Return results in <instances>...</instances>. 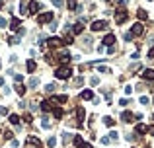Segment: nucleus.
I'll return each instance as SVG.
<instances>
[{
  "label": "nucleus",
  "mask_w": 154,
  "mask_h": 148,
  "mask_svg": "<svg viewBox=\"0 0 154 148\" xmlns=\"http://www.w3.org/2000/svg\"><path fill=\"white\" fill-rule=\"evenodd\" d=\"M72 74V68L68 65H63V66H59L57 70H55V76L59 78V80H68Z\"/></svg>",
  "instance_id": "obj_1"
},
{
  "label": "nucleus",
  "mask_w": 154,
  "mask_h": 148,
  "mask_svg": "<svg viewBox=\"0 0 154 148\" xmlns=\"http://www.w3.org/2000/svg\"><path fill=\"white\" fill-rule=\"evenodd\" d=\"M127 18H129V14H127V10H125V8H119V10L115 12V22L119 24V26H121V24H125V22H127Z\"/></svg>",
  "instance_id": "obj_2"
},
{
  "label": "nucleus",
  "mask_w": 154,
  "mask_h": 148,
  "mask_svg": "<svg viewBox=\"0 0 154 148\" xmlns=\"http://www.w3.org/2000/svg\"><path fill=\"white\" fill-rule=\"evenodd\" d=\"M51 19H53V14L51 12H43V14H39V16H37L39 24H49Z\"/></svg>",
  "instance_id": "obj_3"
},
{
  "label": "nucleus",
  "mask_w": 154,
  "mask_h": 148,
  "mask_svg": "<svg viewBox=\"0 0 154 148\" xmlns=\"http://www.w3.org/2000/svg\"><path fill=\"white\" fill-rule=\"evenodd\" d=\"M105 27H107V22H103V19H98V22L92 24V29H94V31H103Z\"/></svg>",
  "instance_id": "obj_4"
},
{
  "label": "nucleus",
  "mask_w": 154,
  "mask_h": 148,
  "mask_svg": "<svg viewBox=\"0 0 154 148\" xmlns=\"http://www.w3.org/2000/svg\"><path fill=\"white\" fill-rule=\"evenodd\" d=\"M142 31H144V26L137 22L135 26H133V29H131V35H133V37H135V35H142Z\"/></svg>",
  "instance_id": "obj_5"
},
{
  "label": "nucleus",
  "mask_w": 154,
  "mask_h": 148,
  "mask_svg": "<svg viewBox=\"0 0 154 148\" xmlns=\"http://www.w3.org/2000/svg\"><path fill=\"white\" fill-rule=\"evenodd\" d=\"M121 119H123V123H133L135 121V115L131 111H121Z\"/></svg>",
  "instance_id": "obj_6"
},
{
  "label": "nucleus",
  "mask_w": 154,
  "mask_h": 148,
  "mask_svg": "<svg viewBox=\"0 0 154 148\" xmlns=\"http://www.w3.org/2000/svg\"><path fill=\"white\" fill-rule=\"evenodd\" d=\"M113 43H115V35H113V33H107V35L103 37V45L105 47H113Z\"/></svg>",
  "instance_id": "obj_7"
},
{
  "label": "nucleus",
  "mask_w": 154,
  "mask_h": 148,
  "mask_svg": "<svg viewBox=\"0 0 154 148\" xmlns=\"http://www.w3.org/2000/svg\"><path fill=\"white\" fill-rule=\"evenodd\" d=\"M39 10H41V4L35 2V0H31V2H29V12H27V14H37Z\"/></svg>",
  "instance_id": "obj_8"
},
{
  "label": "nucleus",
  "mask_w": 154,
  "mask_h": 148,
  "mask_svg": "<svg viewBox=\"0 0 154 148\" xmlns=\"http://www.w3.org/2000/svg\"><path fill=\"white\" fill-rule=\"evenodd\" d=\"M68 27H70V31H72V33H76V35H80V33L84 31L82 22H80V24H74V26H68Z\"/></svg>",
  "instance_id": "obj_9"
},
{
  "label": "nucleus",
  "mask_w": 154,
  "mask_h": 148,
  "mask_svg": "<svg viewBox=\"0 0 154 148\" xmlns=\"http://www.w3.org/2000/svg\"><path fill=\"white\" fill-rule=\"evenodd\" d=\"M47 45H49V47H61V45H63V41H61L59 37H51V39H47Z\"/></svg>",
  "instance_id": "obj_10"
},
{
  "label": "nucleus",
  "mask_w": 154,
  "mask_h": 148,
  "mask_svg": "<svg viewBox=\"0 0 154 148\" xmlns=\"http://www.w3.org/2000/svg\"><path fill=\"white\" fill-rule=\"evenodd\" d=\"M142 78H144V80H154V70H152V68L142 70Z\"/></svg>",
  "instance_id": "obj_11"
},
{
  "label": "nucleus",
  "mask_w": 154,
  "mask_h": 148,
  "mask_svg": "<svg viewBox=\"0 0 154 148\" xmlns=\"http://www.w3.org/2000/svg\"><path fill=\"white\" fill-rule=\"evenodd\" d=\"M27 142H29V144H33V146H37V148L41 146V144H43V142L39 140L37 136H33V135H31V136H27Z\"/></svg>",
  "instance_id": "obj_12"
},
{
  "label": "nucleus",
  "mask_w": 154,
  "mask_h": 148,
  "mask_svg": "<svg viewBox=\"0 0 154 148\" xmlns=\"http://www.w3.org/2000/svg\"><path fill=\"white\" fill-rule=\"evenodd\" d=\"M80 97H82V99H94V92L92 90H84L82 94H80Z\"/></svg>",
  "instance_id": "obj_13"
},
{
  "label": "nucleus",
  "mask_w": 154,
  "mask_h": 148,
  "mask_svg": "<svg viewBox=\"0 0 154 148\" xmlns=\"http://www.w3.org/2000/svg\"><path fill=\"white\" fill-rule=\"evenodd\" d=\"M137 18L139 19H148V12L142 10V8H139V10H137Z\"/></svg>",
  "instance_id": "obj_14"
},
{
  "label": "nucleus",
  "mask_w": 154,
  "mask_h": 148,
  "mask_svg": "<svg viewBox=\"0 0 154 148\" xmlns=\"http://www.w3.org/2000/svg\"><path fill=\"white\" fill-rule=\"evenodd\" d=\"M144 133H148V127L142 125V123H139V125H137V135H144Z\"/></svg>",
  "instance_id": "obj_15"
},
{
  "label": "nucleus",
  "mask_w": 154,
  "mask_h": 148,
  "mask_svg": "<svg viewBox=\"0 0 154 148\" xmlns=\"http://www.w3.org/2000/svg\"><path fill=\"white\" fill-rule=\"evenodd\" d=\"M63 115H64V111L61 109V107H55V109H53V117H55V119H63Z\"/></svg>",
  "instance_id": "obj_16"
},
{
  "label": "nucleus",
  "mask_w": 154,
  "mask_h": 148,
  "mask_svg": "<svg viewBox=\"0 0 154 148\" xmlns=\"http://www.w3.org/2000/svg\"><path fill=\"white\" fill-rule=\"evenodd\" d=\"M74 115L78 117V127H80V125H82V119H84V109H82V107H78Z\"/></svg>",
  "instance_id": "obj_17"
},
{
  "label": "nucleus",
  "mask_w": 154,
  "mask_h": 148,
  "mask_svg": "<svg viewBox=\"0 0 154 148\" xmlns=\"http://www.w3.org/2000/svg\"><path fill=\"white\" fill-rule=\"evenodd\" d=\"M8 121H10V125H14V127H18V125H20V117H18V115H14V113H12V115L8 117Z\"/></svg>",
  "instance_id": "obj_18"
},
{
  "label": "nucleus",
  "mask_w": 154,
  "mask_h": 148,
  "mask_svg": "<svg viewBox=\"0 0 154 148\" xmlns=\"http://www.w3.org/2000/svg\"><path fill=\"white\" fill-rule=\"evenodd\" d=\"M63 43H64V45H72V43H74V37H72V33H68V35H64Z\"/></svg>",
  "instance_id": "obj_19"
},
{
  "label": "nucleus",
  "mask_w": 154,
  "mask_h": 148,
  "mask_svg": "<svg viewBox=\"0 0 154 148\" xmlns=\"http://www.w3.org/2000/svg\"><path fill=\"white\" fill-rule=\"evenodd\" d=\"M68 60H70V55H68L66 51H63V55H61V63H63V65H68Z\"/></svg>",
  "instance_id": "obj_20"
},
{
  "label": "nucleus",
  "mask_w": 154,
  "mask_h": 148,
  "mask_svg": "<svg viewBox=\"0 0 154 148\" xmlns=\"http://www.w3.org/2000/svg\"><path fill=\"white\" fill-rule=\"evenodd\" d=\"M10 29H12V31H18L20 29V19H12V22H10Z\"/></svg>",
  "instance_id": "obj_21"
},
{
  "label": "nucleus",
  "mask_w": 154,
  "mask_h": 148,
  "mask_svg": "<svg viewBox=\"0 0 154 148\" xmlns=\"http://www.w3.org/2000/svg\"><path fill=\"white\" fill-rule=\"evenodd\" d=\"M129 70H131V72H137V70H142V65H141V63H135V65H131V66H129Z\"/></svg>",
  "instance_id": "obj_22"
},
{
  "label": "nucleus",
  "mask_w": 154,
  "mask_h": 148,
  "mask_svg": "<svg viewBox=\"0 0 154 148\" xmlns=\"http://www.w3.org/2000/svg\"><path fill=\"white\" fill-rule=\"evenodd\" d=\"M35 66H37V65H35L33 60H27V63H26V68H27V72H33V70H35Z\"/></svg>",
  "instance_id": "obj_23"
},
{
  "label": "nucleus",
  "mask_w": 154,
  "mask_h": 148,
  "mask_svg": "<svg viewBox=\"0 0 154 148\" xmlns=\"http://www.w3.org/2000/svg\"><path fill=\"white\" fill-rule=\"evenodd\" d=\"M41 125H43V129H51V121H49L47 115H43V123H41Z\"/></svg>",
  "instance_id": "obj_24"
},
{
  "label": "nucleus",
  "mask_w": 154,
  "mask_h": 148,
  "mask_svg": "<svg viewBox=\"0 0 154 148\" xmlns=\"http://www.w3.org/2000/svg\"><path fill=\"white\" fill-rule=\"evenodd\" d=\"M20 10H22V14H27V0H22V4H20Z\"/></svg>",
  "instance_id": "obj_25"
},
{
  "label": "nucleus",
  "mask_w": 154,
  "mask_h": 148,
  "mask_svg": "<svg viewBox=\"0 0 154 148\" xmlns=\"http://www.w3.org/2000/svg\"><path fill=\"white\" fill-rule=\"evenodd\" d=\"M16 92H18L20 96H24V94H26V86H22V84H18V86H16Z\"/></svg>",
  "instance_id": "obj_26"
},
{
  "label": "nucleus",
  "mask_w": 154,
  "mask_h": 148,
  "mask_svg": "<svg viewBox=\"0 0 154 148\" xmlns=\"http://www.w3.org/2000/svg\"><path fill=\"white\" fill-rule=\"evenodd\" d=\"M103 123H105L107 127H113V125H115V121H113L111 117H103Z\"/></svg>",
  "instance_id": "obj_27"
},
{
  "label": "nucleus",
  "mask_w": 154,
  "mask_h": 148,
  "mask_svg": "<svg viewBox=\"0 0 154 148\" xmlns=\"http://www.w3.org/2000/svg\"><path fill=\"white\" fill-rule=\"evenodd\" d=\"M39 86V78H31L29 80V88H37Z\"/></svg>",
  "instance_id": "obj_28"
},
{
  "label": "nucleus",
  "mask_w": 154,
  "mask_h": 148,
  "mask_svg": "<svg viewBox=\"0 0 154 148\" xmlns=\"http://www.w3.org/2000/svg\"><path fill=\"white\" fill-rule=\"evenodd\" d=\"M107 138H109V140H113V142H115L117 138H119V135H117L115 131H111V133H109V136H107Z\"/></svg>",
  "instance_id": "obj_29"
},
{
  "label": "nucleus",
  "mask_w": 154,
  "mask_h": 148,
  "mask_svg": "<svg viewBox=\"0 0 154 148\" xmlns=\"http://www.w3.org/2000/svg\"><path fill=\"white\" fill-rule=\"evenodd\" d=\"M41 109L49 111V109H51V103H49V101H41Z\"/></svg>",
  "instance_id": "obj_30"
},
{
  "label": "nucleus",
  "mask_w": 154,
  "mask_h": 148,
  "mask_svg": "<svg viewBox=\"0 0 154 148\" xmlns=\"http://www.w3.org/2000/svg\"><path fill=\"white\" fill-rule=\"evenodd\" d=\"M76 6H78V0H68V8L70 10H76Z\"/></svg>",
  "instance_id": "obj_31"
},
{
  "label": "nucleus",
  "mask_w": 154,
  "mask_h": 148,
  "mask_svg": "<svg viewBox=\"0 0 154 148\" xmlns=\"http://www.w3.org/2000/svg\"><path fill=\"white\" fill-rule=\"evenodd\" d=\"M45 92H47V94H53V92H55V84H47Z\"/></svg>",
  "instance_id": "obj_32"
},
{
  "label": "nucleus",
  "mask_w": 154,
  "mask_h": 148,
  "mask_svg": "<svg viewBox=\"0 0 154 148\" xmlns=\"http://www.w3.org/2000/svg\"><path fill=\"white\" fill-rule=\"evenodd\" d=\"M55 144H57V138H55V136H51V138L47 140V146H49V148H53Z\"/></svg>",
  "instance_id": "obj_33"
},
{
  "label": "nucleus",
  "mask_w": 154,
  "mask_h": 148,
  "mask_svg": "<svg viewBox=\"0 0 154 148\" xmlns=\"http://www.w3.org/2000/svg\"><path fill=\"white\" fill-rule=\"evenodd\" d=\"M98 84H100V78H98V76H92L90 78V86H98Z\"/></svg>",
  "instance_id": "obj_34"
},
{
  "label": "nucleus",
  "mask_w": 154,
  "mask_h": 148,
  "mask_svg": "<svg viewBox=\"0 0 154 148\" xmlns=\"http://www.w3.org/2000/svg\"><path fill=\"white\" fill-rule=\"evenodd\" d=\"M82 84H84V78H82V76H78L76 80H74V86H78V88H80Z\"/></svg>",
  "instance_id": "obj_35"
},
{
  "label": "nucleus",
  "mask_w": 154,
  "mask_h": 148,
  "mask_svg": "<svg viewBox=\"0 0 154 148\" xmlns=\"http://www.w3.org/2000/svg\"><path fill=\"white\" fill-rule=\"evenodd\" d=\"M82 136H74V146H80V144H82Z\"/></svg>",
  "instance_id": "obj_36"
},
{
  "label": "nucleus",
  "mask_w": 154,
  "mask_h": 148,
  "mask_svg": "<svg viewBox=\"0 0 154 148\" xmlns=\"http://www.w3.org/2000/svg\"><path fill=\"white\" fill-rule=\"evenodd\" d=\"M8 43H10V45H16V43H20V37H10Z\"/></svg>",
  "instance_id": "obj_37"
},
{
  "label": "nucleus",
  "mask_w": 154,
  "mask_h": 148,
  "mask_svg": "<svg viewBox=\"0 0 154 148\" xmlns=\"http://www.w3.org/2000/svg\"><path fill=\"white\" fill-rule=\"evenodd\" d=\"M45 58H47V63H51V65L55 63V57H53L51 53H47V55H45Z\"/></svg>",
  "instance_id": "obj_38"
},
{
  "label": "nucleus",
  "mask_w": 154,
  "mask_h": 148,
  "mask_svg": "<svg viewBox=\"0 0 154 148\" xmlns=\"http://www.w3.org/2000/svg\"><path fill=\"white\" fill-rule=\"evenodd\" d=\"M98 70L102 72V74H109V72H111V70H109V68H107V66H100Z\"/></svg>",
  "instance_id": "obj_39"
},
{
  "label": "nucleus",
  "mask_w": 154,
  "mask_h": 148,
  "mask_svg": "<svg viewBox=\"0 0 154 148\" xmlns=\"http://www.w3.org/2000/svg\"><path fill=\"white\" fill-rule=\"evenodd\" d=\"M51 2H53L57 8H63V0H51Z\"/></svg>",
  "instance_id": "obj_40"
},
{
  "label": "nucleus",
  "mask_w": 154,
  "mask_h": 148,
  "mask_svg": "<svg viewBox=\"0 0 154 148\" xmlns=\"http://www.w3.org/2000/svg\"><path fill=\"white\" fill-rule=\"evenodd\" d=\"M14 80H16V82H22V80H24V76H22V74H14Z\"/></svg>",
  "instance_id": "obj_41"
},
{
  "label": "nucleus",
  "mask_w": 154,
  "mask_h": 148,
  "mask_svg": "<svg viewBox=\"0 0 154 148\" xmlns=\"http://www.w3.org/2000/svg\"><path fill=\"white\" fill-rule=\"evenodd\" d=\"M123 39H125V41H131V39H133V35H131V31H127V33H125V35H123Z\"/></svg>",
  "instance_id": "obj_42"
},
{
  "label": "nucleus",
  "mask_w": 154,
  "mask_h": 148,
  "mask_svg": "<svg viewBox=\"0 0 154 148\" xmlns=\"http://www.w3.org/2000/svg\"><path fill=\"white\" fill-rule=\"evenodd\" d=\"M148 101H150V99H148L146 96H142V97H141V103H142V105H148Z\"/></svg>",
  "instance_id": "obj_43"
},
{
  "label": "nucleus",
  "mask_w": 154,
  "mask_h": 148,
  "mask_svg": "<svg viewBox=\"0 0 154 148\" xmlns=\"http://www.w3.org/2000/svg\"><path fill=\"white\" fill-rule=\"evenodd\" d=\"M78 148H92V142H82Z\"/></svg>",
  "instance_id": "obj_44"
},
{
  "label": "nucleus",
  "mask_w": 154,
  "mask_h": 148,
  "mask_svg": "<svg viewBox=\"0 0 154 148\" xmlns=\"http://www.w3.org/2000/svg\"><path fill=\"white\" fill-rule=\"evenodd\" d=\"M131 92H133V88H131V86H125V96H131Z\"/></svg>",
  "instance_id": "obj_45"
},
{
  "label": "nucleus",
  "mask_w": 154,
  "mask_h": 148,
  "mask_svg": "<svg viewBox=\"0 0 154 148\" xmlns=\"http://www.w3.org/2000/svg\"><path fill=\"white\" fill-rule=\"evenodd\" d=\"M24 121H26V123H31V121H33V117H31V115H29V113H27V115H26V117H24Z\"/></svg>",
  "instance_id": "obj_46"
},
{
  "label": "nucleus",
  "mask_w": 154,
  "mask_h": 148,
  "mask_svg": "<svg viewBox=\"0 0 154 148\" xmlns=\"http://www.w3.org/2000/svg\"><path fill=\"white\" fill-rule=\"evenodd\" d=\"M127 103H129V99H127V97H121V101H119V105H127Z\"/></svg>",
  "instance_id": "obj_47"
},
{
  "label": "nucleus",
  "mask_w": 154,
  "mask_h": 148,
  "mask_svg": "<svg viewBox=\"0 0 154 148\" xmlns=\"http://www.w3.org/2000/svg\"><path fill=\"white\" fill-rule=\"evenodd\" d=\"M64 138H63V142H70V135H68V133H66V135H63Z\"/></svg>",
  "instance_id": "obj_48"
},
{
  "label": "nucleus",
  "mask_w": 154,
  "mask_h": 148,
  "mask_svg": "<svg viewBox=\"0 0 154 148\" xmlns=\"http://www.w3.org/2000/svg\"><path fill=\"white\" fill-rule=\"evenodd\" d=\"M6 24H8L6 19H4V18H0V27H6Z\"/></svg>",
  "instance_id": "obj_49"
},
{
  "label": "nucleus",
  "mask_w": 154,
  "mask_h": 148,
  "mask_svg": "<svg viewBox=\"0 0 154 148\" xmlns=\"http://www.w3.org/2000/svg\"><path fill=\"white\" fill-rule=\"evenodd\" d=\"M109 142H111V140H109L107 136H103V138H102V144H109Z\"/></svg>",
  "instance_id": "obj_50"
},
{
  "label": "nucleus",
  "mask_w": 154,
  "mask_h": 148,
  "mask_svg": "<svg viewBox=\"0 0 154 148\" xmlns=\"http://www.w3.org/2000/svg\"><path fill=\"white\" fill-rule=\"evenodd\" d=\"M6 113H8L6 107H0V115H6Z\"/></svg>",
  "instance_id": "obj_51"
},
{
  "label": "nucleus",
  "mask_w": 154,
  "mask_h": 148,
  "mask_svg": "<svg viewBox=\"0 0 154 148\" xmlns=\"http://www.w3.org/2000/svg\"><path fill=\"white\" fill-rule=\"evenodd\" d=\"M148 57H150V58H154V47L150 49V51H148Z\"/></svg>",
  "instance_id": "obj_52"
},
{
  "label": "nucleus",
  "mask_w": 154,
  "mask_h": 148,
  "mask_svg": "<svg viewBox=\"0 0 154 148\" xmlns=\"http://www.w3.org/2000/svg\"><path fill=\"white\" fill-rule=\"evenodd\" d=\"M0 86H4V78H0Z\"/></svg>",
  "instance_id": "obj_53"
},
{
  "label": "nucleus",
  "mask_w": 154,
  "mask_h": 148,
  "mask_svg": "<svg viewBox=\"0 0 154 148\" xmlns=\"http://www.w3.org/2000/svg\"><path fill=\"white\" fill-rule=\"evenodd\" d=\"M148 131H150V135H152V136H154V129H148Z\"/></svg>",
  "instance_id": "obj_54"
},
{
  "label": "nucleus",
  "mask_w": 154,
  "mask_h": 148,
  "mask_svg": "<svg viewBox=\"0 0 154 148\" xmlns=\"http://www.w3.org/2000/svg\"><path fill=\"white\" fill-rule=\"evenodd\" d=\"M0 8H2V2H0Z\"/></svg>",
  "instance_id": "obj_55"
},
{
  "label": "nucleus",
  "mask_w": 154,
  "mask_h": 148,
  "mask_svg": "<svg viewBox=\"0 0 154 148\" xmlns=\"http://www.w3.org/2000/svg\"><path fill=\"white\" fill-rule=\"evenodd\" d=\"M152 103H154V97H152Z\"/></svg>",
  "instance_id": "obj_56"
},
{
  "label": "nucleus",
  "mask_w": 154,
  "mask_h": 148,
  "mask_svg": "<svg viewBox=\"0 0 154 148\" xmlns=\"http://www.w3.org/2000/svg\"><path fill=\"white\" fill-rule=\"evenodd\" d=\"M144 148H150V146H144Z\"/></svg>",
  "instance_id": "obj_57"
},
{
  "label": "nucleus",
  "mask_w": 154,
  "mask_h": 148,
  "mask_svg": "<svg viewBox=\"0 0 154 148\" xmlns=\"http://www.w3.org/2000/svg\"><path fill=\"white\" fill-rule=\"evenodd\" d=\"M150 2H152V0H150Z\"/></svg>",
  "instance_id": "obj_58"
}]
</instances>
